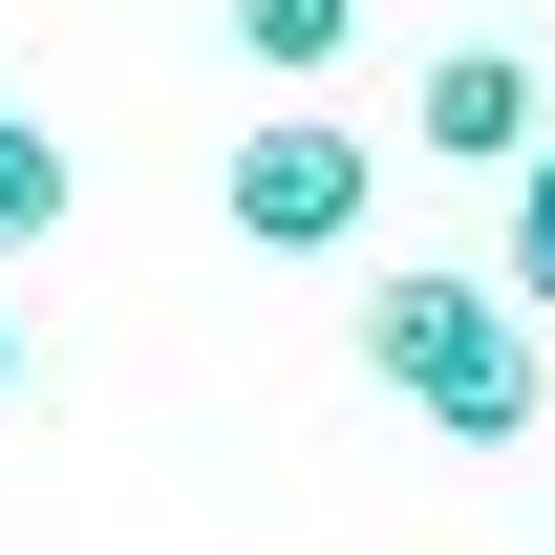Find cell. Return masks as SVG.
<instances>
[{
    "instance_id": "1",
    "label": "cell",
    "mask_w": 555,
    "mask_h": 555,
    "mask_svg": "<svg viewBox=\"0 0 555 555\" xmlns=\"http://www.w3.org/2000/svg\"><path fill=\"white\" fill-rule=\"evenodd\" d=\"M363 385H406L449 449H534V299H491V278H363Z\"/></svg>"
},
{
    "instance_id": "2",
    "label": "cell",
    "mask_w": 555,
    "mask_h": 555,
    "mask_svg": "<svg viewBox=\"0 0 555 555\" xmlns=\"http://www.w3.org/2000/svg\"><path fill=\"white\" fill-rule=\"evenodd\" d=\"M214 214H235L257 257H343V235H363V129H343V107H278V129H235Z\"/></svg>"
},
{
    "instance_id": "3",
    "label": "cell",
    "mask_w": 555,
    "mask_h": 555,
    "mask_svg": "<svg viewBox=\"0 0 555 555\" xmlns=\"http://www.w3.org/2000/svg\"><path fill=\"white\" fill-rule=\"evenodd\" d=\"M406 150H449V171H513V150H534V65H513V43H449V65L406 86Z\"/></svg>"
},
{
    "instance_id": "4",
    "label": "cell",
    "mask_w": 555,
    "mask_h": 555,
    "mask_svg": "<svg viewBox=\"0 0 555 555\" xmlns=\"http://www.w3.org/2000/svg\"><path fill=\"white\" fill-rule=\"evenodd\" d=\"M65 193H86L65 129H22V107H0V257H43V235H65Z\"/></svg>"
},
{
    "instance_id": "5",
    "label": "cell",
    "mask_w": 555,
    "mask_h": 555,
    "mask_svg": "<svg viewBox=\"0 0 555 555\" xmlns=\"http://www.w3.org/2000/svg\"><path fill=\"white\" fill-rule=\"evenodd\" d=\"M235 43H257L278 86H321V65H343V43H363V0H235Z\"/></svg>"
},
{
    "instance_id": "6",
    "label": "cell",
    "mask_w": 555,
    "mask_h": 555,
    "mask_svg": "<svg viewBox=\"0 0 555 555\" xmlns=\"http://www.w3.org/2000/svg\"><path fill=\"white\" fill-rule=\"evenodd\" d=\"M491 299H534V321H555V129L513 150V257H491Z\"/></svg>"
},
{
    "instance_id": "7",
    "label": "cell",
    "mask_w": 555,
    "mask_h": 555,
    "mask_svg": "<svg viewBox=\"0 0 555 555\" xmlns=\"http://www.w3.org/2000/svg\"><path fill=\"white\" fill-rule=\"evenodd\" d=\"M0 406H22V299H0Z\"/></svg>"
}]
</instances>
